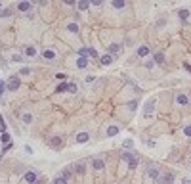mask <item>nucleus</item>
<instances>
[{
    "mask_svg": "<svg viewBox=\"0 0 191 184\" xmlns=\"http://www.w3.org/2000/svg\"><path fill=\"white\" fill-rule=\"evenodd\" d=\"M121 157H122V161H126V163H128L130 169H136V167H138V159L134 157L130 152H122V153H121Z\"/></svg>",
    "mask_w": 191,
    "mask_h": 184,
    "instance_id": "obj_1",
    "label": "nucleus"
},
{
    "mask_svg": "<svg viewBox=\"0 0 191 184\" xmlns=\"http://www.w3.org/2000/svg\"><path fill=\"white\" fill-rule=\"evenodd\" d=\"M19 84H21V81H19V75H16V77H12V79L6 83V86H8V92H16L17 88H19Z\"/></svg>",
    "mask_w": 191,
    "mask_h": 184,
    "instance_id": "obj_2",
    "label": "nucleus"
},
{
    "mask_svg": "<svg viewBox=\"0 0 191 184\" xmlns=\"http://www.w3.org/2000/svg\"><path fill=\"white\" fill-rule=\"evenodd\" d=\"M155 98H151V100H147L145 102V109H143V117H151L153 115V111H155Z\"/></svg>",
    "mask_w": 191,
    "mask_h": 184,
    "instance_id": "obj_3",
    "label": "nucleus"
},
{
    "mask_svg": "<svg viewBox=\"0 0 191 184\" xmlns=\"http://www.w3.org/2000/svg\"><path fill=\"white\" fill-rule=\"evenodd\" d=\"M157 182H159V184H172V182H174V173H170V171L164 173Z\"/></svg>",
    "mask_w": 191,
    "mask_h": 184,
    "instance_id": "obj_4",
    "label": "nucleus"
},
{
    "mask_svg": "<svg viewBox=\"0 0 191 184\" xmlns=\"http://www.w3.org/2000/svg\"><path fill=\"white\" fill-rule=\"evenodd\" d=\"M31 6H33L31 0H23V2H19V4H17V10H19V12H23V13H29V12H31Z\"/></svg>",
    "mask_w": 191,
    "mask_h": 184,
    "instance_id": "obj_5",
    "label": "nucleus"
},
{
    "mask_svg": "<svg viewBox=\"0 0 191 184\" xmlns=\"http://www.w3.org/2000/svg\"><path fill=\"white\" fill-rule=\"evenodd\" d=\"M88 138H90V134H88V132H79V134L75 136V142H76V144H86V142H88Z\"/></svg>",
    "mask_w": 191,
    "mask_h": 184,
    "instance_id": "obj_6",
    "label": "nucleus"
},
{
    "mask_svg": "<svg viewBox=\"0 0 191 184\" xmlns=\"http://www.w3.org/2000/svg\"><path fill=\"white\" fill-rule=\"evenodd\" d=\"M147 175H149V178H153V180H159L161 178V175H159V169L157 167H147Z\"/></svg>",
    "mask_w": 191,
    "mask_h": 184,
    "instance_id": "obj_7",
    "label": "nucleus"
},
{
    "mask_svg": "<svg viewBox=\"0 0 191 184\" xmlns=\"http://www.w3.org/2000/svg\"><path fill=\"white\" fill-rule=\"evenodd\" d=\"M48 146H50V148H55V150H58V148H61V146H63V140H61L59 136H54V138H50Z\"/></svg>",
    "mask_w": 191,
    "mask_h": 184,
    "instance_id": "obj_8",
    "label": "nucleus"
},
{
    "mask_svg": "<svg viewBox=\"0 0 191 184\" xmlns=\"http://www.w3.org/2000/svg\"><path fill=\"white\" fill-rule=\"evenodd\" d=\"M92 167H94L96 171H103V169H105V161L100 159V157H96L94 161H92Z\"/></svg>",
    "mask_w": 191,
    "mask_h": 184,
    "instance_id": "obj_9",
    "label": "nucleus"
},
{
    "mask_svg": "<svg viewBox=\"0 0 191 184\" xmlns=\"http://www.w3.org/2000/svg\"><path fill=\"white\" fill-rule=\"evenodd\" d=\"M76 8L80 12H86L90 8V0H79V2H76Z\"/></svg>",
    "mask_w": 191,
    "mask_h": 184,
    "instance_id": "obj_10",
    "label": "nucleus"
},
{
    "mask_svg": "<svg viewBox=\"0 0 191 184\" xmlns=\"http://www.w3.org/2000/svg\"><path fill=\"white\" fill-rule=\"evenodd\" d=\"M25 180L29 182V184H34V182L38 180V178H37V173H34V171H29V173H25Z\"/></svg>",
    "mask_w": 191,
    "mask_h": 184,
    "instance_id": "obj_11",
    "label": "nucleus"
},
{
    "mask_svg": "<svg viewBox=\"0 0 191 184\" xmlns=\"http://www.w3.org/2000/svg\"><path fill=\"white\" fill-rule=\"evenodd\" d=\"M153 61L159 63V65H162V63H164V54H162V52H155L153 54Z\"/></svg>",
    "mask_w": 191,
    "mask_h": 184,
    "instance_id": "obj_12",
    "label": "nucleus"
},
{
    "mask_svg": "<svg viewBox=\"0 0 191 184\" xmlns=\"http://www.w3.org/2000/svg\"><path fill=\"white\" fill-rule=\"evenodd\" d=\"M111 6L115 10H122L124 6H126V0H111Z\"/></svg>",
    "mask_w": 191,
    "mask_h": 184,
    "instance_id": "obj_13",
    "label": "nucleus"
},
{
    "mask_svg": "<svg viewBox=\"0 0 191 184\" xmlns=\"http://www.w3.org/2000/svg\"><path fill=\"white\" fill-rule=\"evenodd\" d=\"M69 169H73V171L79 173V175H84V171H86V169H84V163H75V165H71Z\"/></svg>",
    "mask_w": 191,
    "mask_h": 184,
    "instance_id": "obj_14",
    "label": "nucleus"
},
{
    "mask_svg": "<svg viewBox=\"0 0 191 184\" xmlns=\"http://www.w3.org/2000/svg\"><path fill=\"white\" fill-rule=\"evenodd\" d=\"M100 61H101V65H111V63H113V56L111 54H105V56H101V58H100Z\"/></svg>",
    "mask_w": 191,
    "mask_h": 184,
    "instance_id": "obj_15",
    "label": "nucleus"
},
{
    "mask_svg": "<svg viewBox=\"0 0 191 184\" xmlns=\"http://www.w3.org/2000/svg\"><path fill=\"white\" fill-rule=\"evenodd\" d=\"M118 50H121V44H117V42H113V44L107 46V52H109L111 56H113V54H117Z\"/></svg>",
    "mask_w": 191,
    "mask_h": 184,
    "instance_id": "obj_16",
    "label": "nucleus"
},
{
    "mask_svg": "<svg viewBox=\"0 0 191 184\" xmlns=\"http://www.w3.org/2000/svg\"><path fill=\"white\" fill-rule=\"evenodd\" d=\"M176 102H178L180 105H187V102H189V98H187L186 94H178V96H176Z\"/></svg>",
    "mask_w": 191,
    "mask_h": 184,
    "instance_id": "obj_17",
    "label": "nucleus"
},
{
    "mask_svg": "<svg viewBox=\"0 0 191 184\" xmlns=\"http://www.w3.org/2000/svg\"><path fill=\"white\" fill-rule=\"evenodd\" d=\"M118 134V127L117 125H111L109 129H107V136H117Z\"/></svg>",
    "mask_w": 191,
    "mask_h": 184,
    "instance_id": "obj_18",
    "label": "nucleus"
},
{
    "mask_svg": "<svg viewBox=\"0 0 191 184\" xmlns=\"http://www.w3.org/2000/svg\"><path fill=\"white\" fill-rule=\"evenodd\" d=\"M42 58H44V60H54L55 58V52L54 50H44V52H42Z\"/></svg>",
    "mask_w": 191,
    "mask_h": 184,
    "instance_id": "obj_19",
    "label": "nucleus"
},
{
    "mask_svg": "<svg viewBox=\"0 0 191 184\" xmlns=\"http://www.w3.org/2000/svg\"><path fill=\"white\" fill-rule=\"evenodd\" d=\"M76 67H80V69L88 67V58H79L76 60Z\"/></svg>",
    "mask_w": 191,
    "mask_h": 184,
    "instance_id": "obj_20",
    "label": "nucleus"
},
{
    "mask_svg": "<svg viewBox=\"0 0 191 184\" xmlns=\"http://www.w3.org/2000/svg\"><path fill=\"white\" fill-rule=\"evenodd\" d=\"M21 121H23L25 125H31L33 123V115L31 113H23V115H21Z\"/></svg>",
    "mask_w": 191,
    "mask_h": 184,
    "instance_id": "obj_21",
    "label": "nucleus"
},
{
    "mask_svg": "<svg viewBox=\"0 0 191 184\" xmlns=\"http://www.w3.org/2000/svg\"><path fill=\"white\" fill-rule=\"evenodd\" d=\"M147 54H149V48H147V46H140L138 48V56H140V58H145Z\"/></svg>",
    "mask_w": 191,
    "mask_h": 184,
    "instance_id": "obj_22",
    "label": "nucleus"
},
{
    "mask_svg": "<svg viewBox=\"0 0 191 184\" xmlns=\"http://www.w3.org/2000/svg\"><path fill=\"white\" fill-rule=\"evenodd\" d=\"M65 29H67L69 33H79V23H67Z\"/></svg>",
    "mask_w": 191,
    "mask_h": 184,
    "instance_id": "obj_23",
    "label": "nucleus"
},
{
    "mask_svg": "<svg viewBox=\"0 0 191 184\" xmlns=\"http://www.w3.org/2000/svg\"><path fill=\"white\" fill-rule=\"evenodd\" d=\"M178 16H180V19H183V21H186V19L189 17V10H187V8L180 10V12H178Z\"/></svg>",
    "mask_w": 191,
    "mask_h": 184,
    "instance_id": "obj_24",
    "label": "nucleus"
},
{
    "mask_svg": "<svg viewBox=\"0 0 191 184\" xmlns=\"http://www.w3.org/2000/svg\"><path fill=\"white\" fill-rule=\"evenodd\" d=\"M25 54H27V56H31V58H33V56L37 54V48H34V46H25Z\"/></svg>",
    "mask_w": 191,
    "mask_h": 184,
    "instance_id": "obj_25",
    "label": "nucleus"
},
{
    "mask_svg": "<svg viewBox=\"0 0 191 184\" xmlns=\"http://www.w3.org/2000/svg\"><path fill=\"white\" fill-rule=\"evenodd\" d=\"M65 90H69V84L67 83H61L58 88H55V92H65Z\"/></svg>",
    "mask_w": 191,
    "mask_h": 184,
    "instance_id": "obj_26",
    "label": "nucleus"
},
{
    "mask_svg": "<svg viewBox=\"0 0 191 184\" xmlns=\"http://www.w3.org/2000/svg\"><path fill=\"white\" fill-rule=\"evenodd\" d=\"M54 184H67V178L65 176H58V178L54 180Z\"/></svg>",
    "mask_w": 191,
    "mask_h": 184,
    "instance_id": "obj_27",
    "label": "nucleus"
},
{
    "mask_svg": "<svg viewBox=\"0 0 191 184\" xmlns=\"http://www.w3.org/2000/svg\"><path fill=\"white\" fill-rule=\"evenodd\" d=\"M12 61H16V63H21V61H23V58H21L19 54H13V56H12Z\"/></svg>",
    "mask_w": 191,
    "mask_h": 184,
    "instance_id": "obj_28",
    "label": "nucleus"
},
{
    "mask_svg": "<svg viewBox=\"0 0 191 184\" xmlns=\"http://www.w3.org/2000/svg\"><path fill=\"white\" fill-rule=\"evenodd\" d=\"M183 134L191 138V125H186V127H183Z\"/></svg>",
    "mask_w": 191,
    "mask_h": 184,
    "instance_id": "obj_29",
    "label": "nucleus"
},
{
    "mask_svg": "<svg viewBox=\"0 0 191 184\" xmlns=\"http://www.w3.org/2000/svg\"><path fill=\"white\" fill-rule=\"evenodd\" d=\"M6 90H8V86H6V83H4V81H0V96H2Z\"/></svg>",
    "mask_w": 191,
    "mask_h": 184,
    "instance_id": "obj_30",
    "label": "nucleus"
},
{
    "mask_svg": "<svg viewBox=\"0 0 191 184\" xmlns=\"http://www.w3.org/2000/svg\"><path fill=\"white\" fill-rule=\"evenodd\" d=\"M12 16V10H2L0 12V17H10Z\"/></svg>",
    "mask_w": 191,
    "mask_h": 184,
    "instance_id": "obj_31",
    "label": "nucleus"
},
{
    "mask_svg": "<svg viewBox=\"0 0 191 184\" xmlns=\"http://www.w3.org/2000/svg\"><path fill=\"white\" fill-rule=\"evenodd\" d=\"M19 75H31V67H21Z\"/></svg>",
    "mask_w": 191,
    "mask_h": 184,
    "instance_id": "obj_32",
    "label": "nucleus"
},
{
    "mask_svg": "<svg viewBox=\"0 0 191 184\" xmlns=\"http://www.w3.org/2000/svg\"><path fill=\"white\" fill-rule=\"evenodd\" d=\"M88 56L90 58H97V52L94 50V48H88Z\"/></svg>",
    "mask_w": 191,
    "mask_h": 184,
    "instance_id": "obj_33",
    "label": "nucleus"
},
{
    "mask_svg": "<svg viewBox=\"0 0 191 184\" xmlns=\"http://www.w3.org/2000/svg\"><path fill=\"white\" fill-rule=\"evenodd\" d=\"M55 79H58V81H65L67 75H65V73H58V75H55Z\"/></svg>",
    "mask_w": 191,
    "mask_h": 184,
    "instance_id": "obj_34",
    "label": "nucleus"
},
{
    "mask_svg": "<svg viewBox=\"0 0 191 184\" xmlns=\"http://www.w3.org/2000/svg\"><path fill=\"white\" fill-rule=\"evenodd\" d=\"M69 92H73V94L76 92V84L75 83H69Z\"/></svg>",
    "mask_w": 191,
    "mask_h": 184,
    "instance_id": "obj_35",
    "label": "nucleus"
},
{
    "mask_svg": "<svg viewBox=\"0 0 191 184\" xmlns=\"http://www.w3.org/2000/svg\"><path fill=\"white\" fill-rule=\"evenodd\" d=\"M90 4H94V6H101V4H103V0H90Z\"/></svg>",
    "mask_w": 191,
    "mask_h": 184,
    "instance_id": "obj_36",
    "label": "nucleus"
},
{
    "mask_svg": "<svg viewBox=\"0 0 191 184\" xmlns=\"http://www.w3.org/2000/svg\"><path fill=\"white\" fill-rule=\"evenodd\" d=\"M63 2H65L67 6H73V4H76V2H79V0H63Z\"/></svg>",
    "mask_w": 191,
    "mask_h": 184,
    "instance_id": "obj_37",
    "label": "nucleus"
},
{
    "mask_svg": "<svg viewBox=\"0 0 191 184\" xmlns=\"http://www.w3.org/2000/svg\"><path fill=\"white\" fill-rule=\"evenodd\" d=\"M2 142H6V144H10V136H8V134H2Z\"/></svg>",
    "mask_w": 191,
    "mask_h": 184,
    "instance_id": "obj_38",
    "label": "nucleus"
},
{
    "mask_svg": "<svg viewBox=\"0 0 191 184\" xmlns=\"http://www.w3.org/2000/svg\"><path fill=\"white\" fill-rule=\"evenodd\" d=\"M124 146H126V148H132L134 142H132V140H124Z\"/></svg>",
    "mask_w": 191,
    "mask_h": 184,
    "instance_id": "obj_39",
    "label": "nucleus"
},
{
    "mask_svg": "<svg viewBox=\"0 0 191 184\" xmlns=\"http://www.w3.org/2000/svg\"><path fill=\"white\" fill-rule=\"evenodd\" d=\"M94 81H96V77H92V75L86 77V83H94Z\"/></svg>",
    "mask_w": 191,
    "mask_h": 184,
    "instance_id": "obj_40",
    "label": "nucleus"
},
{
    "mask_svg": "<svg viewBox=\"0 0 191 184\" xmlns=\"http://www.w3.org/2000/svg\"><path fill=\"white\" fill-rule=\"evenodd\" d=\"M128 105H130V109H132V111H134V109H136V105H138V102H130V104H128Z\"/></svg>",
    "mask_w": 191,
    "mask_h": 184,
    "instance_id": "obj_41",
    "label": "nucleus"
},
{
    "mask_svg": "<svg viewBox=\"0 0 191 184\" xmlns=\"http://www.w3.org/2000/svg\"><path fill=\"white\" fill-rule=\"evenodd\" d=\"M182 184H191V178H183V180H182Z\"/></svg>",
    "mask_w": 191,
    "mask_h": 184,
    "instance_id": "obj_42",
    "label": "nucleus"
},
{
    "mask_svg": "<svg viewBox=\"0 0 191 184\" xmlns=\"http://www.w3.org/2000/svg\"><path fill=\"white\" fill-rule=\"evenodd\" d=\"M183 67H186V69H187V71L191 73V65H189V63H183Z\"/></svg>",
    "mask_w": 191,
    "mask_h": 184,
    "instance_id": "obj_43",
    "label": "nucleus"
},
{
    "mask_svg": "<svg viewBox=\"0 0 191 184\" xmlns=\"http://www.w3.org/2000/svg\"><path fill=\"white\" fill-rule=\"evenodd\" d=\"M34 184H42V180H37V182H34Z\"/></svg>",
    "mask_w": 191,
    "mask_h": 184,
    "instance_id": "obj_44",
    "label": "nucleus"
}]
</instances>
